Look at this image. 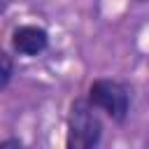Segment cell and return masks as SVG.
I'll return each instance as SVG.
<instances>
[{
    "mask_svg": "<svg viewBox=\"0 0 149 149\" xmlns=\"http://www.w3.org/2000/svg\"><path fill=\"white\" fill-rule=\"evenodd\" d=\"M65 147L70 149H93L102 137V121L98 116V107L88 102V98H74L68 109L65 121Z\"/></svg>",
    "mask_w": 149,
    "mask_h": 149,
    "instance_id": "cell-1",
    "label": "cell"
},
{
    "mask_svg": "<svg viewBox=\"0 0 149 149\" xmlns=\"http://www.w3.org/2000/svg\"><path fill=\"white\" fill-rule=\"evenodd\" d=\"M88 102L93 107H98L100 112H105L114 123H123L128 119L130 112V91L126 84L116 81V79H93L88 84V93H86Z\"/></svg>",
    "mask_w": 149,
    "mask_h": 149,
    "instance_id": "cell-2",
    "label": "cell"
},
{
    "mask_svg": "<svg viewBox=\"0 0 149 149\" xmlns=\"http://www.w3.org/2000/svg\"><path fill=\"white\" fill-rule=\"evenodd\" d=\"M47 47H49V33L42 26L26 23V26L14 28V33H12V49L19 56L33 58V56H40L42 51H47Z\"/></svg>",
    "mask_w": 149,
    "mask_h": 149,
    "instance_id": "cell-3",
    "label": "cell"
},
{
    "mask_svg": "<svg viewBox=\"0 0 149 149\" xmlns=\"http://www.w3.org/2000/svg\"><path fill=\"white\" fill-rule=\"evenodd\" d=\"M12 77H14V63H12V56H9L7 51H2V54H0V88H2V91L9 86Z\"/></svg>",
    "mask_w": 149,
    "mask_h": 149,
    "instance_id": "cell-4",
    "label": "cell"
},
{
    "mask_svg": "<svg viewBox=\"0 0 149 149\" xmlns=\"http://www.w3.org/2000/svg\"><path fill=\"white\" fill-rule=\"evenodd\" d=\"M135 2H147V0H135Z\"/></svg>",
    "mask_w": 149,
    "mask_h": 149,
    "instance_id": "cell-5",
    "label": "cell"
}]
</instances>
